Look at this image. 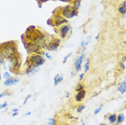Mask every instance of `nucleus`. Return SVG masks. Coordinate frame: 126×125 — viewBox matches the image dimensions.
<instances>
[{
	"mask_svg": "<svg viewBox=\"0 0 126 125\" xmlns=\"http://www.w3.org/2000/svg\"><path fill=\"white\" fill-rule=\"evenodd\" d=\"M82 125H86V124H85V123H84V122H83V123H82Z\"/></svg>",
	"mask_w": 126,
	"mask_h": 125,
	"instance_id": "44",
	"label": "nucleus"
},
{
	"mask_svg": "<svg viewBox=\"0 0 126 125\" xmlns=\"http://www.w3.org/2000/svg\"><path fill=\"white\" fill-rule=\"evenodd\" d=\"M38 68H39V67L35 66V65H32V64H29L28 66L26 67L25 74H26V76H30V74H32V73H35V72H37V71H38Z\"/></svg>",
	"mask_w": 126,
	"mask_h": 125,
	"instance_id": "11",
	"label": "nucleus"
},
{
	"mask_svg": "<svg viewBox=\"0 0 126 125\" xmlns=\"http://www.w3.org/2000/svg\"><path fill=\"white\" fill-rule=\"evenodd\" d=\"M23 39V42H24V46L25 49H26L27 53L28 54H38L40 51H41V49H40V46L38 45V43H36L35 41H32V40H26L24 39L22 37Z\"/></svg>",
	"mask_w": 126,
	"mask_h": 125,
	"instance_id": "4",
	"label": "nucleus"
},
{
	"mask_svg": "<svg viewBox=\"0 0 126 125\" xmlns=\"http://www.w3.org/2000/svg\"><path fill=\"white\" fill-rule=\"evenodd\" d=\"M19 82V79L18 78H10V79H7L4 80V85L6 86H11V85H15Z\"/></svg>",
	"mask_w": 126,
	"mask_h": 125,
	"instance_id": "12",
	"label": "nucleus"
},
{
	"mask_svg": "<svg viewBox=\"0 0 126 125\" xmlns=\"http://www.w3.org/2000/svg\"><path fill=\"white\" fill-rule=\"evenodd\" d=\"M85 45H87L86 42H85V41H81V43H80V49L82 50V52L85 51Z\"/></svg>",
	"mask_w": 126,
	"mask_h": 125,
	"instance_id": "24",
	"label": "nucleus"
},
{
	"mask_svg": "<svg viewBox=\"0 0 126 125\" xmlns=\"http://www.w3.org/2000/svg\"><path fill=\"white\" fill-rule=\"evenodd\" d=\"M119 92L121 94H125V92H126V89H125V80H123L122 83L119 85Z\"/></svg>",
	"mask_w": 126,
	"mask_h": 125,
	"instance_id": "18",
	"label": "nucleus"
},
{
	"mask_svg": "<svg viewBox=\"0 0 126 125\" xmlns=\"http://www.w3.org/2000/svg\"><path fill=\"white\" fill-rule=\"evenodd\" d=\"M70 4H71V6L73 7V8H74V9L78 11V10H79L80 8H81L82 1H81V0H73V1H71V3H70Z\"/></svg>",
	"mask_w": 126,
	"mask_h": 125,
	"instance_id": "15",
	"label": "nucleus"
},
{
	"mask_svg": "<svg viewBox=\"0 0 126 125\" xmlns=\"http://www.w3.org/2000/svg\"><path fill=\"white\" fill-rule=\"evenodd\" d=\"M120 67H121V69L122 70H125V62H120Z\"/></svg>",
	"mask_w": 126,
	"mask_h": 125,
	"instance_id": "30",
	"label": "nucleus"
},
{
	"mask_svg": "<svg viewBox=\"0 0 126 125\" xmlns=\"http://www.w3.org/2000/svg\"><path fill=\"white\" fill-rule=\"evenodd\" d=\"M54 13H59L60 15L64 16L65 18L69 19V18H72V17H74V16H78L79 12H78L71 4H67V6L63 7V8L56 9Z\"/></svg>",
	"mask_w": 126,
	"mask_h": 125,
	"instance_id": "2",
	"label": "nucleus"
},
{
	"mask_svg": "<svg viewBox=\"0 0 126 125\" xmlns=\"http://www.w3.org/2000/svg\"><path fill=\"white\" fill-rule=\"evenodd\" d=\"M85 96H86V89H83V91L77 92V94L74 95V100L77 102H81L82 100H84Z\"/></svg>",
	"mask_w": 126,
	"mask_h": 125,
	"instance_id": "10",
	"label": "nucleus"
},
{
	"mask_svg": "<svg viewBox=\"0 0 126 125\" xmlns=\"http://www.w3.org/2000/svg\"><path fill=\"white\" fill-rule=\"evenodd\" d=\"M112 125H120V124H117V122H115V123H113Z\"/></svg>",
	"mask_w": 126,
	"mask_h": 125,
	"instance_id": "41",
	"label": "nucleus"
},
{
	"mask_svg": "<svg viewBox=\"0 0 126 125\" xmlns=\"http://www.w3.org/2000/svg\"><path fill=\"white\" fill-rule=\"evenodd\" d=\"M2 77H3V78L4 79H10V78H12V77H11V73H10V72H8V71H6V72H4V73H3V76H2Z\"/></svg>",
	"mask_w": 126,
	"mask_h": 125,
	"instance_id": "26",
	"label": "nucleus"
},
{
	"mask_svg": "<svg viewBox=\"0 0 126 125\" xmlns=\"http://www.w3.org/2000/svg\"><path fill=\"white\" fill-rule=\"evenodd\" d=\"M83 89H85V85H84V84H82L81 82H80V83H78L77 86H75V91L80 92V91H83Z\"/></svg>",
	"mask_w": 126,
	"mask_h": 125,
	"instance_id": "19",
	"label": "nucleus"
},
{
	"mask_svg": "<svg viewBox=\"0 0 126 125\" xmlns=\"http://www.w3.org/2000/svg\"><path fill=\"white\" fill-rule=\"evenodd\" d=\"M84 109H85V106L83 104H81V105H79V106L77 107V112H79L80 113V112H82Z\"/></svg>",
	"mask_w": 126,
	"mask_h": 125,
	"instance_id": "23",
	"label": "nucleus"
},
{
	"mask_svg": "<svg viewBox=\"0 0 126 125\" xmlns=\"http://www.w3.org/2000/svg\"><path fill=\"white\" fill-rule=\"evenodd\" d=\"M102 108H104V105H100V106L98 107L97 109H95V111H94V114H98V113H99V112H100V111H101V110H102Z\"/></svg>",
	"mask_w": 126,
	"mask_h": 125,
	"instance_id": "25",
	"label": "nucleus"
},
{
	"mask_svg": "<svg viewBox=\"0 0 126 125\" xmlns=\"http://www.w3.org/2000/svg\"><path fill=\"white\" fill-rule=\"evenodd\" d=\"M99 125H107V124H105V123H101V124H99Z\"/></svg>",
	"mask_w": 126,
	"mask_h": 125,
	"instance_id": "42",
	"label": "nucleus"
},
{
	"mask_svg": "<svg viewBox=\"0 0 126 125\" xmlns=\"http://www.w3.org/2000/svg\"><path fill=\"white\" fill-rule=\"evenodd\" d=\"M70 1H73V0H70Z\"/></svg>",
	"mask_w": 126,
	"mask_h": 125,
	"instance_id": "45",
	"label": "nucleus"
},
{
	"mask_svg": "<svg viewBox=\"0 0 126 125\" xmlns=\"http://www.w3.org/2000/svg\"><path fill=\"white\" fill-rule=\"evenodd\" d=\"M125 61H126V57H125V55H124V56L122 57V62H125Z\"/></svg>",
	"mask_w": 126,
	"mask_h": 125,
	"instance_id": "37",
	"label": "nucleus"
},
{
	"mask_svg": "<svg viewBox=\"0 0 126 125\" xmlns=\"http://www.w3.org/2000/svg\"><path fill=\"white\" fill-rule=\"evenodd\" d=\"M44 56H46V58H49V59H51V58H52V56H51V55H50L49 53H45V54H44Z\"/></svg>",
	"mask_w": 126,
	"mask_h": 125,
	"instance_id": "32",
	"label": "nucleus"
},
{
	"mask_svg": "<svg viewBox=\"0 0 126 125\" xmlns=\"http://www.w3.org/2000/svg\"><path fill=\"white\" fill-rule=\"evenodd\" d=\"M28 59H29L30 64L35 65V66H37V67H41L45 62V58L43 56H41L40 54H31L28 57Z\"/></svg>",
	"mask_w": 126,
	"mask_h": 125,
	"instance_id": "6",
	"label": "nucleus"
},
{
	"mask_svg": "<svg viewBox=\"0 0 126 125\" xmlns=\"http://www.w3.org/2000/svg\"><path fill=\"white\" fill-rule=\"evenodd\" d=\"M107 117H108L109 123L113 124V123H115V121H117V113H111V114H109Z\"/></svg>",
	"mask_w": 126,
	"mask_h": 125,
	"instance_id": "17",
	"label": "nucleus"
},
{
	"mask_svg": "<svg viewBox=\"0 0 126 125\" xmlns=\"http://www.w3.org/2000/svg\"><path fill=\"white\" fill-rule=\"evenodd\" d=\"M63 80H64V77H63L62 74H55V77H54V86H57Z\"/></svg>",
	"mask_w": 126,
	"mask_h": 125,
	"instance_id": "13",
	"label": "nucleus"
},
{
	"mask_svg": "<svg viewBox=\"0 0 126 125\" xmlns=\"http://www.w3.org/2000/svg\"><path fill=\"white\" fill-rule=\"evenodd\" d=\"M59 1H63V2H67V3H70V0H59Z\"/></svg>",
	"mask_w": 126,
	"mask_h": 125,
	"instance_id": "35",
	"label": "nucleus"
},
{
	"mask_svg": "<svg viewBox=\"0 0 126 125\" xmlns=\"http://www.w3.org/2000/svg\"><path fill=\"white\" fill-rule=\"evenodd\" d=\"M90 37H87L86 41H85V42H86V44H89V43H90Z\"/></svg>",
	"mask_w": 126,
	"mask_h": 125,
	"instance_id": "34",
	"label": "nucleus"
},
{
	"mask_svg": "<svg viewBox=\"0 0 126 125\" xmlns=\"http://www.w3.org/2000/svg\"><path fill=\"white\" fill-rule=\"evenodd\" d=\"M16 116H17V112H13V114H12V116H13V117H15Z\"/></svg>",
	"mask_w": 126,
	"mask_h": 125,
	"instance_id": "38",
	"label": "nucleus"
},
{
	"mask_svg": "<svg viewBox=\"0 0 126 125\" xmlns=\"http://www.w3.org/2000/svg\"><path fill=\"white\" fill-rule=\"evenodd\" d=\"M59 45H60V39H58V38H51V40L46 43V50L49 52L57 51Z\"/></svg>",
	"mask_w": 126,
	"mask_h": 125,
	"instance_id": "7",
	"label": "nucleus"
},
{
	"mask_svg": "<svg viewBox=\"0 0 126 125\" xmlns=\"http://www.w3.org/2000/svg\"><path fill=\"white\" fill-rule=\"evenodd\" d=\"M71 55H72V53H69L68 55H66V56L64 57V61H63V64H66V62H67V59L69 58V57L71 56Z\"/></svg>",
	"mask_w": 126,
	"mask_h": 125,
	"instance_id": "27",
	"label": "nucleus"
},
{
	"mask_svg": "<svg viewBox=\"0 0 126 125\" xmlns=\"http://www.w3.org/2000/svg\"><path fill=\"white\" fill-rule=\"evenodd\" d=\"M84 58H85V54H84V52L80 55L79 57H77L75 58V61L73 62V65H74V68H75V72H78V71H80L81 70V68H82V64L84 62Z\"/></svg>",
	"mask_w": 126,
	"mask_h": 125,
	"instance_id": "9",
	"label": "nucleus"
},
{
	"mask_svg": "<svg viewBox=\"0 0 126 125\" xmlns=\"http://www.w3.org/2000/svg\"><path fill=\"white\" fill-rule=\"evenodd\" d=\"M18 111V109H12V112H17Z\"/></svg>",
	"mask_w": 126,
	"mask_h": 125,
	"instance_id": "39",
	"label": "nucleus"
},
{
	"mask_svg": "<svg viewBox=\"0 0 126 125\" xmlns=\"http://www.w3.org/2000/svg\"><path fill=\"white\" fill-rule=\"evenodd\" d=\"M89 69H90V58H86L84 62V73L86 71H89Z\"/></svg>",
	"mask_w": 126,
	"mask_h": 125,
	"instance_id": "20",
	"label": "nucleus"
},
{
	"mask_svg": "<svg viewBox=\"0 0 126 125\" xmlns=\"http://www.w3.org/2000/svg\"><path fill=\"white\" fill-rule=\"evenodd\" d=\"M125 121V114L124 113H119V114H117V124H121V123H123V122Z\"/></svg>",
	"mask_w": 126,
	"mask_h": 125,
	"instance_id": "16",
	"label": "nucleus"
},
{
	"mask_svg": "<svg viewBox=\"0 0 126 125\" xmlns=\"http://www.w3.org/2000/svg\"><path fill=\"white\" fill-rule=\"evenodd\" d=\"M47 123H49V125H56L57 124V121H56V119H55V117H52V119H49Z\"/></svg>",
	"mask_w": 126,
	"mask_h": 125,
	"instance_id": "22",
	"label": "nucleus"
},
{
	"mask_svg": "<svg viewBox=\"0 0 126 125\" xmlns=\"http://www.w3.org/2000/svg\"><path fill=\"white\" fill-rule=\"evenodd\" d=\"M47 24H51L53 27H60L63 25H66L68 24V19L65 18L64 16H62L59 13H54L52 18H50L47 21Z\"/></svg>",
	"mask_w": 126,
	"mask_h": 125,
	"instance_id": "5",
	"label": "nucleus"
},
{
	"mask_svg": "<svg viewBox=\"0 0 126 125\" xmlns=\"http://www.w3.org/2000/svg\"><path fill=\"white\" fill-rule=\"evenodd\" d=\"M17 46L16 42L14 41H8L6 43L0 44V52L3 55V57L6 59H9L10 57H12L13 55L17 53Z\"/></svg>",
	"mask_w": 126,
	"mask_h": 125,
	"instance_id": "1",
	"label": "nucleus"
},
{
	"mask_svg": "<svg viewBox=\"0 0 126 125\" xmlns=\"http://www.w3.org/2000/svg\"><path fill=\"white\" fill-rule=\"evenodd\" d=\"M8 61H9V70H10V72L13 73V74H18L19 73V68H21V65H22L21 56L18 55V53H16L12 57H10Z\"/></svg>",
	"mask_w": 126,
	"mask_h": 125,
	"instance_id": "3",
	"label": "nucleus"
},
{
	"mask_svg": "<svg viewBox=\"0 0 126 125\" xmlns=\"http://www.w3.org/2000/svg\"><path fill=\"white\" fill-rule=\"evenodd\" d=\"M74 73H75V70H73V71H71V76H74Z\"/></svg>",
	"mask_w": 126,
	"mask_h": 125,
	"instance_id": "40",
	"label": "nucleus"
},
{
	"mask_svg": "<svg viewBox=\"0 0 126 125\" xmlns=\"http://www.w3.org/2000/svg\"><path fill=\"white\" fill-rule=\"evenodd\" d=\"M119 13L122 14V15H125L126 13V1H123L122 3H121V6L119 7Z\"/></svg>",
	"mask_w": 126,
	"mask_h": 125,
	"instance_id": "14",
	"label": "nucleus"
},
{
	"mask_svg": "<svg viewBox=\"0 0 126 125\" xmlns=\"http://www.w3.org/2000/svg\"><path fill=\"white\" fill-rule=\"evenodd\" d=\"M29 114H31V112H30V111H28V112H27V113H25L24 116H28Z\"/></svg>",
	"mask_w": 126,
	"mask_h": 125,
	"instance_id": "36",
	"label": "nucleus"
},
{
	"mask_svg": "<svg viewBox=\"0 0 126 125\" xmlns=\"http://www.w3.org/2000/svg\"><path fill=\"white\" fill-rule=\"evenodd\" d=\"M1 78H2V76H1V73H0V80H1Z\"/></svg>",
	"mask_w": 126,
	"mask_h": 125,
	"instance_id": "43",
	"label": "nucleus"
},
{
	"mask_svg": "<svg viewBox=\"0 0 126 125\" xmlns=\"http://www.w3.org/2000/svg\"><path fill=\"white\" fill-rule=\"evenodd\" d=\"M58 34L62 39L67 38V36H69L71 34V26L66 24V25H63V26L58 27Z\"/></svg>",
	"mask_w": 126,
	"mask_h": 125,
	"instance_id": "8",
	"label": "nucleus"
},
{
	"mask_svg": "<svg viewBox=\"0 0 126 125\" xmlns=\"http://www.w3.org/2000/svg\"><path fill=\"white\" fill-rule=\"evenodd\" d=\"M30 97H31V95H28V96H27L26 98H25V100H24V105L26 104V102L28 101V100H29V99H30Z\"/></svg>",
	"mask_w": 126,
	"mask_h": 125,
	"instance_id": "31",
	"label": "nucleus"
},
{
	"mask_svg": "<svg viewBox=\"0 0 126 125\" xmlns=\"http://www.w3.org/2000/svg\"><path fill=\"white\" fill-rule=\"evenodd\" d=\"M11 93H9V92H3V93H1L0 94V98H2V97H4V96H8V95H10Z\"/></svg>",
	"mask_w": 126,
	"mask_h": 125,
	"instance_id": "29",
	"label": "nucleus"
},
{
	"mask_svg": "<svg viewBox=\"0 0 126 125\" xmlns=\"http://www.w3.org/2000/svg\"><path fill=\"white\" fill-rule=\"evenodd\" d=\"M83 78H84V73H81V74H80V77H79V80H80V81H82Z\"/></svg>",
	"mask_w": 126,
	"mask_h": 125,
	"instance_id": "33",
	"label": "nucleus"
},
{
	"mask_svg": "<svg viewBox=\"0 0 126 125\" xmlns=\"http://www.w3.org/2000/svg\"><path fill=\"white\" fill-rule=\"evenodd\" d=\"M0 65L3 67H6V58L3 57V55L1 54V52H0Z\"/></svg>",
	"mask_w": 126,
	"mask_h": 125,
	"instance_id": "21",
	"label": "nucleus"
},
{
	"mask_svg": "<svg viewBox=\"0 0 126 125\" xmlns=\"http://www.w3.org/2000/svg\"><path fill=\"white\" fill-rule=\"evenodd\" d=\"M8 107V102L6 101V102H3V104H1L0 105V109H6Z\"/></svg>",
	"mask_w": 126,
	"mask_h": 125,
	"instance_id": "28",
	"label": "nucleus"
}]
</instances>
